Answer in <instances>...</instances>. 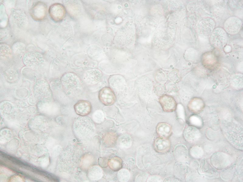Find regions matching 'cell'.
Returning a JSON list of instances; mask_svg holds the SVG:
<instances>
[{
	"instance_id": "6da1fadb",
	"label": "cell",
	"mask_w": 243,
	"mask_h": 182,
	"mask_svg": "<svg viewBox=\"0 0 243 182\" xmlns=\"http://www.w3.org/2000/svg\"><path fill=\"white\" fill-rule=\"evenodd\" d=\"M33 89L35 97L40 101H49L51 99V90L47 81L38 80L34 86Z\"/></svg>"
},
{
	"instance_id": "9c48e42d",
	"label": "cell",
	"mask_w": 243,
	"mask_h": 182,
	"mask_svg": "<svg viewBox=\"0 0 243 182\" xmlns=\"http://www.w3.org/2000/svg\"><path fill=\"white\" fill-rule=\"evenodd\" d=\"M171 129L170 126L168 124L160 123L157 126L156 132L159 137L167 138L170 135Z\"/></svg>"
},
{
	"instance_id": "52a82bcc",
	"label": "cell",
	"mask_w": 243,
	"mask_h": 182,
	"mask_svg": "<svg viewBox=\"0 0 243 182\" xmlns=\"http://www.w3.org/2000/svg\"><path fill=\"white\" fill-rule=\"evenodd\" d=\"M159 103L163 110L167 112H173L176 107L175 100L172 96L168 95H164L159 98Z\"/></svg>"
},
{
	"instance_id": "ba28073f",
	"label": "cell",
	"mask_w": 243,
	"mask_h": 182,
	"mask_svg": "<svg viewBox=\"0 0 243 182\" xmlns=\"http://www.w3.org/2000/svg\"><path fill=\"white\" fill-rule=\"evenodd\" d=\"M154 145L155 149L160 153L167 151L169 148L170 144L167 138L159 137L155 140Z\"/></svg>"
},
{
	"instance_id": "7a4b0ae2",
	"label": "cell",
	"mask_w": 243,
	"mask_h": 182,
	"mask_svg": "<svg viewBox=\"0 0 243 182\" xmlns=\"http://www.w3.org/2000/svg\"><path fill=\"white\" fill-rule=\"evenodd\" d=\"M47 6L44 2H39L35 3L31 8L30 13L32 18L36 21H40L46 17Z\"/></svg>"
},
{
	"instance_id": "277c9868",
	"label": "cell",
	"mask_w": 243,
	"mask_h": 182,
	"mask_svg": "<svg viewBox=\"0 0 243 182\" xmlns=\"http://www.w3.org/2000/svg\"><path fill=\"white\" fill-rule=\"evenodd\" d=\"M98 98L101 102L106 106L113 105L116 99L113 91L111 88L107 87L103 88L99 91Z\"/></svg>"
},
{
	"instance_id": "30bf717a",
	"label": "cell",
	"mask_w": 243,
	"mask_h": 182,
	"mask_svg": "<svg viewBox=\"0 0 243 182\" xmlns=\"http://www.w3.org/2000/svg\"><path fill=\"white\" fill-rule=\"evenodd\" d=\"M95 71L88 73L86 74V80H88L89 82L92 83L97 82L101 77V74L99 72Z\"/></svg>"
},
{
	"instance_id": "8992f818",
	"label": "cell",
	"mask_w": 243,
	"mask_h": 182,
	"mask_svg": "<svg viewBox=\"0 0 243 182\" xmlns=\"http://www.w3.org/2000/svg\"><path fill=\"white\" fill-rule=\"evenodd\" d=\"M74 110L78 115L86 116L91 112L92 106L91 103L85 100H80L77 101L74 105Z\"/></svg>"
},
{
	"instance_id": "5b68a950",
	"label": "cell",
	"mask_w": 243,
	"mask_h": 182,
	"mask_svg": "<svg viewBox=\"0 0 243 182\" xmlns=\"http://www.w3.org/2000/svg\"><path fill=\"white\" fill-rule=\"evenodd\" d=\"M49 13L51 18L55 22H59L65 17L66 9L63 5L60 3L52 5L49 9Z\"/></svg>"
},
{
	"instance_id": "3957f363",
	"label": "cell",
	"mask_w": 243,
	"mask_h": 182,
	"mask_svg": "<svg viewBox=\"0 0 243 182\" xmlns=\"http://www.w3.org/2000/svg\"><path fill=\"white\" fill-rule=\"evenodd\" d=\"M61 81L64 89L68 92L74 91L80 85L78 77L72 74H66L64 75L61 79Z\"/></svg>"
}]
</instances>
